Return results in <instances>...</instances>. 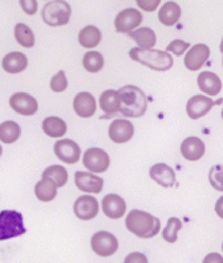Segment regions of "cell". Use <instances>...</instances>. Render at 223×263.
Here are the masks:
<instances>
[{"mask_svg":"<svg viewBox=\"0 0 223 263\" xmlns=\"http://www.w3.org/2000/svg\"><path fill=\"white\" fill-rule=\"evenodd\" d=\"M126 229L139 238H152L160 230V220L151 213L140 210H133L129 212L125 220Z\"/></svg>","mask_w":223,"mask_h":263,"instance_id":"obj_1","label":"cell"},{"mask_svg":"<svg viewBox=\"0 0 223 263\" xmlns=\"http://www.w3.org/2000/svg\"><path fill=\"white\" fill-rule=\"evenodd\" d=\"M119 112L126 117H140L147 111V98L139 87L125 86L118 91Z\"/></svg>","mask_w":223,"mask_h":263,"instance_id":"obj_2","label":"cell"},{"mask_svg":"<svg viewBox=\"0 0 223 263\" xmlns=\"http://www.w3.org/2000/svg\"><path fill=\"white\" fill-rule=\"evenodd\" d=\"M129 55L133 61L142 63L155 71H167L172 69L173 66V58L168 51L134 48L131 49Z\"/></svg>","mask_w":223,"mask_h":263,"instance_id":"obj_3","label":"cell"},{"mask_svg":"<svg viewBox=\"0 0 223 263\" xmlns=\"http://www.w3.org/2000/svg\"><path fill=\"white\" fill-rule=\"evenodd\" d=\"M27 232L23 215L15 210L0 211V241L20 237Z\"/></svg>","mask_w":223,"mask_h":263,"instance_id":"obj_4","label":"cell"},{"mask_svg":"<svg viewBox=\"0 0 223 263\" xmlns=\"http://www.w3.org/2000/svg\"><path fill=\"white\" fill-rule=\"evenodd\" d=\"M71 7L65 0H53L42 8V20L49 27H62L70 21Z\"/></svg>","mask_w":223,"mask_h":263,"instance_id":"obj_5","label":"cell"},{"mask_svg":"<svg viewBox=\"0 0 223 263\" xmlns=\"http://www.w3.org/2000/svg\"><path fill=\"white\" fill-rule=\"evenodd\" d=\"M91 248L98 257H112L118 250V241H117V237H114L109 232L100 230L92 236Z\"/></svg>","mask_w":223,"mask_h":263,"instance_id":"obj_6","label":"cell"},{"mask_svg":"<svg viewBox=\"0 0 223 263\" xmlns=\"http://www.w3.org/2000/svg\"><path fill=\"white\" fill-rule=\"evenodd\" d=\"M83 164L84 167L91 173L102 174L108 170L110 164V159L108 153L103 149L92 147V149L86 150L83 156Z\"/></svg>","mask_w":223,"mask_h":263,"instance_id":"obj_7","label":"cell"},{"mask_svg":"<svg viewBox=\"0 0 223 263\" xmlns=\"http://www.w3.org/2000/svg\"><path fill=\"white\" fill-rule=\"evenodd\" d=\"M143 16L137 8H126L117 15L114 27L118 33H130L142 24Z\"/></svg>","mask_w":223,"mask_h":263,"instance_id":"obj_8","label":"cell"},{"mask_svg":"<svg viewBox=\"0 0 223 263\" xmlns=\"http://www.w3.org/2000/svg\"><path fill=\"white\" fill-rule=\"evenodd\" d=\"M9 105L13 111L23 116H32L38 111V102L36 98L27 92H16L9 98Z\"/></svg>","mask_w":223,"mask_h":263,"instance_id":"obj_9","label":"cell"},{"mask_svg":"<svg viewBox=\"0 0 223 263\" xmlns=\"http://www.w3.org/2000/svg\"><path fill=\"white\" fill-rule=\"evenodd\" d=\"M54 153L55 156L65 163L75 164L80 159L82 150L80 146L72 140H59L54 145Z\"/></svg>","mask_w":223,"mask_h":263,"instance_id":"obj_10","label":"cell"},{"mask_svg":"<svg viewBox=\"0 0 223 263\" xmlns=\"http://www.w3.org/2000/svg\"><path fill=\"white\" fill-rule=\"evenodd\" d=\"M219 103H222V100L217 103L205 95H194L188 100L187 114L191 119L198 120L202 116H205L206 114H209L213 105L219 104Z\"/></svg>","mask_w":223,"mask_h":263,"instance_id":"obj_11","label":"cell"},{"mask_svg":"<svg viewBox=\"0 0 223 263\" xmlns=\"http://www.w3.org/2000/svg\"><path fill=\"white\" fill-rule=\"evenodd\" d=\"M75 216L84 221L92 220L98 213V203L95 196L91 195H82L77 197L74 204Z\"/></svg>","mask_w":223,"mask_h":263,"instance_id":"obj_12","label":"cell"},{"mask_svg":"<svg viewBox=\"0 0 223 263\" xmlns=\"http://www.w3.org/2000/svg\"><path fill=\"white\" fill-rule=\"evenodd\" d=\"M210 55V49L205 44H197L189 49L184 58V65L188 70L191 71H197L205 65Z\"/></svg>","mask_w":223,"mask_h":263,"instance_id":"obj_13","label":"cell"},{"mask_svg":"<svg viewBox=\"0 0 223 263\" xmlns=\"http://www.w3.org/2000/svg\"><path fill=\"white\" fill-rule=\"evenodd\" d=\"M75 184L80 191L87 194H100L103 191L104 180L92 173L76 171L75 173Z\"/></svg>","mask_w":223,"mask_h":263,"instance_id":"obj_14","label":"cell"},{"mask_svg":"<svg viewBox=\"0 0 223 263\" xmlns=\"http://www.w3.org/2000/svg\"><path fill=\"white\" fill-rule=\"evenodd\" d=\"M108 135H109L110 140L116 144H125L133 137L134 126L128 120L117 119L110 124Z\"/></svg>","mask_w":223,"mask_h":263,"instance_id":"obj_15","label":"cell"},{"mask_svg":"<svg viewBox=\"0 0 223 263\" xmlns=\"http://www.w3.org/2000/svg\"><path fill=\"white\" fill-rule=\"evenodd\" d=\"M96 109H97V104H96V99L92 93L80 92L75 96L74 111L77 116L88 119L96 114Z\"/></svg>","mask_w":223,"mask_h":263,"instance_id":"obj_16","label":"cell"},{"mask_svg":"<svg viewBox=\"0 0 223 263\" xmlns=\"http://www.w3.org/2000/svg\"><path fill=\"white\" fill-rule=\"evenodd\" d=\"M103 212L109 218H121L125 216L126 203L119 195L109 194L102 201Z\"/></svg>","mask_w":223,"mask_h":263,"instance_id":"obj_17","label":"cell"},{"mask_svg":"<svg viewBox=\"0 0 223 263\" xmlns=\"http://www.w3.org/2000/svg\"><path fill=\"white\" fill-rule=\"evenodd\" d=\"M150 178L161 187L170 189L176 183V174L172 167L166 163H156L150 168Z\"/></svg>","mask_w":223,"mask_h":263,"instance_id":"obj_18","label":"cell"},{"mask_svg":"<svg viewBox=\"0 0 223 263\" xmlns=\"http://www.w3.org/2000/svg\"><path fill=\"white\" fill-rule=\"evenodd\" d=\"M181 154L185 159L188 161H198L205 154V144L204 141L198 137H191L185 138L181 144Z\"/></svg>","mask_w":223,"mask_h":263,"instance_id":"obj_19","label":"cell"},{"mask_svg":"<svg viewBox=\"0 0 223 263\" xmlns=\"http://www.w3.org/2000/svg\"><path fill=\"white\" fill-rule=\"evenodd\" d=\"M2 66H3L4 71L8 74H20L27 69L28 58L25 54L20 53V51H12L3 58Z\"/></svg>","mask_w":223,"mask_h":263,"instance_id":"obj_20","label":"cell"},{"mask_svg":"<svg viewBox=\"0 0 223 263\" xmlns=\"http://www.w3.org/2000/svg\"><path fill=\"white\" fill-rule=\"evenodd\" d=\"M198 87L202 92L210 96L218 95L222 90V82L217 74L211 71H204L198 75Z\"/></svg>","mask_w":223,"mask_h":263,"instance_id":"obj_21","label":"cell"},{"mask_svg":"<svg viewBox=\"0 0 223 263\" xmlns=\"http://www.w3.org/2000/svg\"><path fill=\"white\" fill-rule=\"evenodd\" d=\"M181 17V8L175 2H167L159 11V21L166 27H172Z\"/></svg>","mask_w":223,"mask_h":263,"instance_id":"obj_22","label":"cell"},{"mask_svg":"<svg viewBox=\"0 0 223 263\" xmlns=\"http://www.w3.org/2000/svg\"><path fill=\"white\" fill-rule=\"evenodd\" d=\"M129 36L137 42L140 49H152L156 44V34L151 28H138L137 30H131Z\"/></svg>","mask_w":223,"mask_h":263,"instance_id":"obj_23","label":"cell"},{"mask_svg":"<svg viewBox=\"0 0 223 263\" xmlns=\"http://www.w3.org/2000/svg\"><path fill=\"white\" fill-rule=\"evenodd\" d=\"M42 130L45 132V135H48L49 137L59 138L66 135L67 132V125L60 117L50 116L42 121Z\"/></svg>","mask_w":223,"mask_h":263,"instance_id":"obj_24","label":"cell"},{"mask_svg":"<svg viewBox=\"0 0 223 263\" xmlns=\"http://www.w3.org/2000/svg\"><path fill=\"white\" fill-rule=\"evenodd\" d=\"M34 192L39 201L49 203V201H53L57 196V185L50 178H42L36 184Z\"/></svg>","mask_w":223,"mask_h":263,"instance_id":"obj_25","label":"cell"},{"mask_svg":"<svg viewBox=\"0 0 223 263\" xmlns=\"http://www.w3.org/2000/svg\"><path fill=\"white\" fill-rule=\"evenodd\" d=\"M121 107V99H119L118 91L107 90L100 96V108L107 115H114L119 112Z\"/></svg>","mask_w":223,"mask_h":263,"instance_id":"obj_26","label":"cell"},{"mask_svg":"<svg viewBox=\"0 0 223 263\" xmlns=\"http://www.w3.org/2000/svg\"><path fill=\"white\" fill-rule=\"evenodd\" d=\"M102 41V32L95 25H88L83 28L79 33V42L83 48L92 49L100 44Z\"/></svg>","mask_w":223,"mask_h":263,"instance_id":"obj_27","label":"cell"},{"mask_svg":"<svg viewBox=\"0 0 223 263\" xmlns=\"http://www.w3.org/2000/svg\"><path fill=\"white\" fill-rule=\"evenodd\" d=\"M21 128L15 121H4L0 124V141L4 144H13L20 138Z\"/></svg>","mask_w":223,"mask_h":263,"instance_id":"obj_28","label":"cell"},{"mask_svg":"<svg viewBox=\"0 0 223 263\" xmlns=\"http://www.w3.org/2000/svg\"><path fill=\"white\" fill-rule=\"evenodd\" d=\"M42 178H50L57 189H60L63 185L67 183V179H69V174H67V170H66L63 166H59V164H54V166H50L46 170H44L42 173Z\"/></svg>","mask_w":223,"mask_h":263,"instance_id":"obj_29","label":"cell"},{"mask_svg":"<svg viewBox=\"0 0 223 263\" xmlns=\"http://www.w3.org/2000/svg\"><path fill=\"white\" fill-rule=\"evenodd\" d=\"M15 37L17 40V42L20 44L23 48L30 49L34 46V33L33 30L28 27L27 24H23V23H18L15 27Z\"/></svg>","mask_w":223,"mask_h":263,"instance_id":"obj_30","label":"cell"},{"mask_svg":"<svg viewBox=\"0 0 223 263\" xmlns=\"http://www.w3.org/2000/svg\"><path fill=\"white\" fill-rule=\"evenodd\" d=\"M83 67L88 72H98L104 67V58L98 51H88L83 57Z\"/></svg>","mask_w":223,"mask_h":263,"instance_id":"obj_31","label":"cell"},{"mask_svg":"<svg viewBox=\"0 0 223 263\" xmlns=\"http://www.w3.org/2000/svg\"><path fill=\"white\" fill-rule=\"evenodd\" d=\"M183 228V222L180 221V218L171 217L167 222V227L163 230V238L168 243H175L177 241V233L178 230Z\"/></svg>","mask_w":223,"mask_h":263,"instance_id":"obj_32","label":"cell"},{"mask_svg":"<svg viewBox=\"0 0 223 263\" xmlns=\"http://www.w3.org/2000/svg\"><path fill=\"white\" fill-rule=\"evenodd\" d=\"M209 182L217 191L223 192V164H215L209 171Z\"/></svg>","mask_w":223,"mask_h":263,"instance_id":"obj_33","label":"cell"},{"mask_svg":"<svg viewBox=\"0 0 223 263\" xmlns=\"http://www.w3.org/2000/svg\"><path fill=\"white\" fill-rule=\"evenodd\" d=\"M50 88L54 92H63L67 88V78L65 71H59L57 75H54L50 81Z\"/></svg>","mask_w":223,"mask_h":263,"instance_id":"obj_34","label":"cell"},{"mask_svg":"<svg viewBox=\"0 0 223 263\" xmlns=\"http://www.w3.org/2000/svg\"><path fill=\"white\" fill-rule=\"evenodd\" d=\"M188 48H191V45L188 42L183 41V40H173L167 46V51H171V53H173L178 57V55H183Z\"/></svg>","mask_w":223,"mask_h":263,"instance_id":"obj_35","label":"cell"},{"mask_svg":"<svg viewBox=\"0 0 223 263\" xmlns=\"http://www.w3.org/2000/svg\"><path fill=\"white\" fill-rule=\"evenodd\" d=\"M20 6L21 9L29 16L36 15L37 11H38V3H37V0H20Z\"/></svg>","mask_w":223,"mask_h":263,"instance_id":"obj_36","label":"cell"},{"mask_svg":"<svg viewBox=\"0 0 223 263\" xmlns=\"http://www.w3.org/2000/svg\"><path fill=\"white\" fill-rule=\"evenodd\" d=\"M139 6L140 9L146 11V12H154L159 7L161 0H135Z\"/></svg>","mask_w":223,"mask_h":263,"instance_id":"obj_37","label":"cell"},{"mask_svg":"<svg viewBox=\"0 0 223 263\" xmlns=\"http://www.w3.org/2000/svg\"><path fill=\"white\" fill-rule=\"evenodd\" d=\"M126 263H130V262H143L146 263L147 259L146 257L143 254H140V253H131L130 255H128L125 259Z\"/></svg>","mask_w":223,"mask_h":263,"instance_id":"obj_38","label":"cell"},{"mask_svg":"<svg viewBox=\"0 0 223 263\" xmlns=\"http://www.w3.org/2000/svg\"><path fill=\"white\" fill-rule=\"evenodd\" d=\"M215 212L219 216L220 218H223V196H220L217 200V204H215Z\"/></svg>","mask_w":223,"mask_h":263,"instance_id":"obj_39","label":"cell"},{"mask_svg":"<svg viewBox=\"0 0 223 263\" xmlns=\"http://www.w3.org/2000/svg\"><path fill=\"white\" fill-rule=\"evenodd\" d=\"M220 51L223 53V40H222V42H220Z\"/></svg>","mask_w":223,"mask_h":263,"instance_id":"obj_40","label":"cell"},{"mask_svg":"<svg viewBox=\"0 0 223 263\" xmlns=\"http://www.w3.org/2000/svg\"><path fill=\"white\" fill-rule=\"evenodd\" d=\"M2 153H3V149H2V145H0V157H2Z\"/></svg>","mask_w":223,"mask_h":263,"instance_id":"obj_41","label":"cell"},{"mask_svg":"<svg viewBox=\"0 0 223 263\" xmlns=\"http://www.w3.org/2000/svg\"><path fill=\"white\" fill-rule=\"evenodd\" d=\"M222 119H223V111H222Z\"/></svg>","mask_w":223,"mask_h":263,"instance_id":"obj_42","label":"cell"},{"mask_svg":"<svg viewBox=\"0 0 223 263\" xmlns=\"http://www.w3.org/2000/svg\"><path fill=\"white\" fill-rule=\"evenodd\" d=\"M222 249H223V245H222Z\"/></svg>","mask_w":223,"mask_h":263,"instance_id":"obj_43","label":"cell"}]
</instances>
